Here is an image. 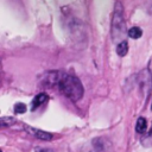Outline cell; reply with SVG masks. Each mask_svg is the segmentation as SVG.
Wrapping results in <instances>:
<instances>
[{"mask_svg": "<svg viewBox=\"0 0 152 152\" xmlns=\"http://www.w3.org/2000/svg\"><path fill=\"white\" fill-rule=\"evenodd\" d=\"M58 87H59L61 93L74 102L81 100L83 96V93H84L81 81L74 75L62 76L58 82Z\"/></svg>", "mask_w": 152, "mask_h": 152, "instance_id": "6da1fadb", "label": "cell"}, {"mask_svg": "<svg viewBox=\"0 0 152 152\" xmlns=\"http://www.w3.org/2000/svg\"><path fill=\"white\" fill-rule=\"evenodd\" d=\"M110 33H112L113 43L119 44L120 42L125 40L124 37L126 34V25H125V19H124V7L120 1H116L114 6Z\"/></svg>", "mask_w": 152, "mask_h": 152, "instance_id": "7a4b0ae2", "label": "cell"}, {"mask_svg": "<svg viewBox=\"0 0 152 152\" xmlns=\"http://www.w3.org/2000/svg\"><path fill=\"white\" fill-rule=\"evenodd\" d=\"M139 76H140V78L138 81H139L140 89L142 93H145V97H147L150 94V90L152 88V74L147 69H144V70H141Z\"/></svg>", "mask_w": 152, "mask_h": 152, "instance_id": "3957f363", "label": "cell"}, {"mask_svg": "<svg viewBox=\"0 0 152 152\" xmlns=\"http://www.w3.org/2000/svg\"><path fill=\"white\" fill-rule=\"evenodd\" d=\"M24 127H25V129H26L30 134H32V135H33V137H36L37 139L45 140V141H50V140H52V138H53L52 133H50V132L42 131V129L34 128V127H30V126H26V125H25Z\"/></svg>", "mask_w": 152, "mask_h": 152, "instance_id": "277c9868", "label": "cell"}, {"mask_svg": "<svg viewBox=\"0 0 152 152\" xmlns=\"http://www.w3.org/2000/svg\"><path fill=\"white\" fill-rule=\"evenodd\" d=\"M93 147L95 152H107L110 147V142L106 138H95L93 140Z\"/></svg>", "mask_w": 152, "mask_h": 152, "instance_id": "5b68a950", "label": "cell"}, {"mask_svg": "<svg viewBox=\"0 0 152 152\" xmlns=\"http://www.w3.org/2000/svg\"><path fill=\"white\" fill-rule=\"evenodd\" d=\"M46 100H48V95L45 93H40V94L36 95L34 99H33V101H32V104H31L32 110H34L36 108H38L39 106H42Z\"/></svg>", "mask_w": 152, "mask_h": 152, "instance_id": "8992f818", "label": "cell"}, {"mask_svg": "<svg viewBox=\"0 0 152 152\" xmlns=\"http://www.w3.org/2000/svg\"><path fill=\"white\" fill-rule=\"evenodd\" d=\"M146 129H147V121H146V119L142 118V116L138 118L137 124H135V131H137L138 133L142 134V133L146 132Z\"/></svg>", "mask_w": 152, "mask_h": 152, "instance_id": "52a82bcc", "label": "cell"}, {"mask_svg": "<svg viewBox=\"0 0 152 152\" xmlns=\"http://www.w3.org/2000/svg\"><path fill=\"white\" fill-rule=\"evenodd\" d=\"M116 52H118V55L120 57H124V56L127 55V52H128V43H127V40H122L119 44H116Z\"/></svg>", "mask_w": 152, "mask_h": 152, "instance_id": "ba28073f", "label": "cell"}, {"mask_svg": "<svg viewBox=\"0 0 152 152\" xmlns=\"http://www.w3.org/2000/svg\"><path fill=\"white\" fill-rule=\"evenodd\" d=\"M127 34H128V37H129V38L139 39V38L142 36V31H141V28H140V27H138V26H133L132 28H129V30H128Z\"/></svg>", "mask_w": 152, "mask_h": 152, "instance_id": "9c48e42d", "label": "cell"}, {"mask_svg": "<svg viewBox=\"0 0 152 152\" xmlns=\"http://www.w3.org/2000/svg\"><path fill=\"white\" fill-rule=\"evenodd\" d=\"M14 112L17 114H23L26 112V104L25 103H21V102H18L14 104Z\"/></svg>", "mask_w": 152, "mask_h": 152, "instance_id": "30bf717a", "label": "cell"}, {"mask_svg": "<svg viewBox=\"0 0 152 152\" xmlns=\"http://www.w3.org/2000/svg\"><path fill=\"white\" fill-rule=\"evenodd\" d=\"M36 152H53V151L50 150V148H40V147H37L36 148Z\"/></svg>", "mask_w": 152, "mask_h": 152, "instance_id": "8fae6325", "label": "cell"}, {"mask_svg": "<svg viewBox=\"0 0 152 152\" xmlns=\"http://www.w3.org/2000/svg\"><path fill=\"white\" fill-rule=\"evenodd\" d=\"M147 70H148V71L152 74V58L150 59V63H148V68H147Z\"/></svg>", "mask_w": 152, "mask_h": 152, "instance_id": "7c38bea8", "label": "cell"}, {"mask_svg": "<svg viewBox=\"0 0 152 152\" xmlns=\"http://www.w3.org/2000/svg\"><path fill=\"white\" fill-rule=\"evenodd\" d=\"M151 110H152V102H151Z\"/></svg>", "mask_w": 152, "mask_h": 152, "instance_id": "4fadbf2b", "label": "cell"}, {"mask_svg": "<svg viewBox=\"0 0 152 152\" xmlns=\"http://www.w3.org/2000/svg\"><path fill=\"white\" fill-rule=\"evenodd\" d=\"M0 152H2V151H1V150H0Z\"/></svg>", "mask_w": 152, "mask_h": 152, "instance_id": "5bb4252c", "label": "cell"}]
</instances>
